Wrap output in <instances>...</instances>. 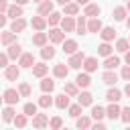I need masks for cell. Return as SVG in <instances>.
<instances>
[{"label": "cell", "mask_w": 130, "mask_h": 130, "mask_svg": "<svg viewBox=\"0 0 130 130\" xmlns=\"http://www.w3.org/2000/svg\"><path fill=\"white\" fill-rule=\"evenodd\" d=\"M83 59H85V53H83V51H75V53H71V55H69L67 65H69L71 69H81Z\"/></svg>", "instance_id": "6da1fadb"}, {"label": "cell", "mask_w": 130, "mask_h": 130, "mask_svg": "<svg viewBox=\"0 0 130 130\" xmlns=\"http://www.w3.org/2000/svg\"><path fill=\"white\" fill-rule=\"evenodd\" d=\"M2 100H4V104H8V106H14V104H18V100H20V93H18V89H14V87H8V89H4V93H2Z\"/></svg>", "instance_id": "7a4b0ae2"}, {"label": "cell", "mask_w": 130, "mask_h": 130, "mask_svg": "<svg viewBox=\"0 0 130 130\" xmlns=\"http://www.w3.org/2000/svg\"><path fill=\"white\" fill-rule=\"evenodd\" d=\"M35 65V55L32 53H20V57H18V67L20 69H30Z\"/></svg>", "instance_id": "3957f363"}, {"label": "cell", "mask_w": 130, "mask_h": 130, "mask_svg": "<svg viewBox=\"0 0 130 130\" xmlns=\"http://www.w3.org/2000/svg\"><path fill=\"white\" fill-rule=\"evenodd\" d=\"M47 37H49V41H51V43H55V45L65 41V32H63L61 28H57V26H51V28H49V32H47Z\"/></svg>", "instance_id": "277c9868"}, {"label": "cell", "mask_w": 130, "mask_h": 130, "mask_svg": "<svg viewBox=\"0 0 130 130\" xmlns=\"http://www.w3.org/2000/svg\"><path fill=\"white\" fill-rule=\"evenodd\" d=\"M4 77H6L8 81H16V79L20 77V67H18V65H6V67H4Z\"/></svg>", "instance_id": "5b68a950"}, {"label": "cell", "mask_w": 130, "mask_h": 130, "mask_svg": "<svg viewBox=\"0 0 130 130\" xmlns=\"http://www.w3.org/2000/svg\"><path fill=\"white\" fill-rule=\"evenodd\" d=\"M59 24H61V30L63 32H73L75 30V18L73 16H67V14H65V18L61 16V22Z\"/></svg>", "instance_id": "8992f818"}, {"label": "cell", "mask_w": 130, "mask_h": 130, "mask_svg": "<svg viewBox=\"0 0 130 130\" xmlns=\"http://www.w3.org/2000/svg\"><path fill=\"white\" fill-rule=\"evenodd\" d=\"M98 35L102 37V41H108V43H112V41L116 39V28H114V26H102V30H100Z\"/></svg>", "instance_id": "52a82bcc"}, {"label": "cell", "mask_w": 130, "mask_h": 130, "mask_svg": "<svg viewBox=\"0 0 130 130\" xmlns=\"http://www.w3.org/2000/svg\"><path fill=\"white\" fill-rule=\"evenodd\" d=\"M20 53H22V45L20 43H10L8 45V51H6V55H8V59H18L20 57Z\"/></svg>", "instance_id": "ba28073f"}, {"label": "cell", "mask_w": 130, "mask_h": 130, "mask_svg": "<svg viewBox=\"0 0 130 130\" xmlns=\"http://www.w3.org/2000/svg\"><path fill=\"white\" fill-rule=\"evenodd\" d=\"M30 69H32V75H35V77H39V79H41V77H45V75L49 73V65H47L45 61H43V63H35Z\"/></svg>", "instance_id": "9c48e42d"}, {"label": "cell", "mask_w": 130, "mask_h": 130, "mask_svg": "<svg viewBox=\"0 0 130 130\" xmlns=\"http://www.w3.org/2000/svg\"><path fill=\"white\" fill-rule=\"evenodd\" d=\"M53 75H55L57 79H65V77L69 75V65H65V63H57V65L53 67Z\"/></svg>", "instance_id": "30bf717a"}, {"label": "cell", "mask_w": 130, "mask_h": 130, "mask_svg": "<svg viewBox=\"0 0 130 130\" xmlns=\"http://www.w3.org/2000/svg\"><path fill=\"white\" fill-rule=\"evenodd\" d=\"M102 81H104L106 85H116V81H118V73H116L114 69H106V71L102 73Z\"/></svg>", "instance_id": "8fae6325"}, {"label": "cell", "mask_w": 130, "mask_h": 130, "mask_svg": "<svg viewBox=\"0 0 130 130\" xmlns=\"http://www.w3.org/2000/svg\"><path fill=\"white\" fill-rule=\"evenodd\" d=\"M53 104H55V106H57L59 110H67L71 102H69V95H67V93L63 91V93H59V95H55V100H53Z\"/></svg>", "instance_id": "7c38bea8"}, {"label": "cell", "mask_w": 130, "mask_h": 130, "mask_svg": "<svg viewBox=\"0 0 130 130\" xmlns=\"http://www.w3.org/2000/svg\"><path fill=\"white\" fill-rule=\"evenodd\" d=\"M120 106H118V102H110V106L106 108V116L110 118V120H118L120 118Z\"/></svg>", "instance_id": "4fadbf2b"}, {"label": "cell", "mask_w": 130, "mask_h": 130, "mask_svg": "<svg viewBox=\"0 0 130 130\" xmlns=\"http://www.w3.org/2000/svg\"><path fill=\"white\" fill-rule=\"evenodd\" d=\"M100 12H102V8H100L98 4H93V2H87V4L83 6V14H85L87 18H91V16H100Z\"/></svg>", "instance_id": "5bb4252c"}, {"label": "cell", "mask_w": 130, "mask_h": 130, "mask_svg": "<svg viewBox=\"0 0 130 130\" xmlns=\"http://www.w3.org/2000/svg\"><path fill=\"white\" fill-rule=\"evenodd\" d=\"M24 28H26V20H24L22 16L12 18V22H10V30H12V32H16V35H18V32H22Z\"/></svg>", "instance_id": "9a60e30c"}, {"label": "cell", "mask_w": 130, "mask_h": 130, "mask_svg": "<svg viewBox=\"0 0 130 130\" xmlns=\"http://www.w3.org/2000/svg\"><path fill=\"white\" fill-rule=\"evenodd\" d=\"M102 26H104V24H102V20H100L98 16L87 18V32H95V35H98V32L102 30Z\"/></svg>", "instance_id": "2e32d148"}, {"label": "cell", "mask_w": 130, "mask_h": 130, "mask_svg": "<svg viewBox=\"0 0 130 130\" xmlns=\"http://www.w3.org/2000/svg\"><path fill=\"white\" fill-rule=\"evenodd\" d=\"M89 83H91V77H89V73H87V71H83V73H79V75L75 77V85H77V87H81V89L89 87Z\"/></svg>", "instance_id": "e0dca14e"}, {"label": "cell", "mask_w": 130, "mask_h": 130, "mask_svg": "<svg viewBox=\"0 0 130 130\" xmlns=\"http://www.w3.org/2000/svg\"><path fill=\"white\" fill-rule=\"evenodd\" d=\"M30 26H32L35 30H45V28H47V18H45V16H41V14H37V16H32Z\"/></svg>", "instance_id": "ac0fdd59"}, {"label": "cell", "mask_w": 130, "mask_h": 130, "mask_svg": "<svg viewBox=\"0 0 130 130\" xmlns=\"http://www.w3.org/2000/svg\"><path fill=\"white\" fill-rule=\"evenodd\" d=\"M81 67H83L87 73H93V71H98V57H85Z\"/></svg>", "instance_id": "d6986e66"}, {"label": "cell", "mask_w": 130, "mask_h": 130, "mask_svg": "<svg viewBox=\"0 0 130 130\" xmlns=\"http://www.w3.org/2000/svg\"><path fill=\"white\" fill-rule=\"evenodd\" d=\"M32 126H35V128H45V126H49V116H47V114H35V116H32Z\"/></svg>", "instance_id": "ffe728a7"}, {"label": "cell", "mask_w": 130, "mask_h": 130, "mask_svg": "<svg viewBox=\"0 0 130 130\" xmlns=\"http://www.w3.org/2000/svg\"><path fill=\"white\" fill-rule=\"evenodd\" d=\"M49 12H53V2H51V0H43V2H39L37 14H41V16H47Z\"/></svg>", "instance_id": "44dd1931"}, {"label": "cell", "mask_w": 130, "mask_h": 130, "mask_svg": "<svg viewBox=\"0 0 130 130\" xmlns=\"http://www.w3.org/2000/svg\"><path fill=\"white\" fill-rule=\"evenodd\" d=\"M63 14H67V16H77V14H79V4H77V2H67V4H63Z\"/></svg>", "instance_id": "7402d4cb"}, {"label": "cell", "mask_w": 130, "mask_h": 130, "mask_svg": "<svg viewBox=\"0 0 130 130\" xmlns=\"http://www.w3.org/2000/svg\"><path fill=\"white\" fill-rule=\"evenodd\" d=\"M75 30H77V35H85L87 32V16L83 14V16H77V20H75Z\"/></svg>", "instance_id": "603a6c76"}, {"label": "cell", "mask_w": 130, "mask_h": 130, "mask_svg": "<svg viewBox=\"0 0 130 130\" xmlns=\"http://www.w3.org/2000/svg\"><path fill=\"white\" fill-rule=\"evenodd\" d=\"M77 49H79V45H77L75 39H65V41H63V53L71 55V53H75Z\"/></svg>", "instance_id": "cb8c5ba5"}, {"label": "cell", "mask_w": 130, "mask_h": 130, "mask_svg": "<svg viewBox=\"0 0 130 130\" xmlns=\"http://www.w3.org/2000/svg\"><path fill=\"white\" fill-rule=\"evenodd\" d=\"M77 104H81L83 108H85V106H91V104H93V95H91L89 91H79V93H77Z\"/></svg>", "instance_id": "d4e9b609"}, {"label": "cell", "mask_w": 130, "mask_h": 130, "mask_svg": "<svg viewBox=\"0 0 130 130\" xmlns=\"http://www.w3.org/2000/svg\"><path fill=\"white\" fill-rule=\"evenodd\" d=\"M6 16H10V18H18V16H22V6L20 4H8V10H6Z\"/></svg>", "instance_id": "484cf974"}, {"label": "cell", "mask_w": 130, "mask_h": 130, "mask_svg": "<svg viewBox=\"0 0 130 130\" xmlns=\"http://www.w3.org/2000/svg\"><path fill=\"white\" fill-rule=\"evenodd\" d=\"M112 16H114V20H118V22L126 20V16H128V10H126V6H116V8L112 10Z\"/></svg>", "instance_id": "4316f807"}, {"label": "cell", "mask_w": 130, "mask_h": 130, "mask_svg": "<svg viewBox=\"0 0 130 130\" xmlns=\"http://www.w3.org/2000/svg\"><path fill=\"white\" fill-rule=\"evenodd\" d=\"M47 41H49V37H47V32H43V30H37V32L32 35V45H37V47L47 45Z\"/></svg>", "instance_id": "83f0119b"}, {"label": "cell", "mask_w": 130, "mask_h": 130, "mask_svg": "<svg viewBox=\"0 0 130 130\" xmlns=\"http://www.w3.org/2000/svg\"><path fill=\"white\" fill-rule=\"evenodd\" d=\"M55 47H51V45H43L41 47V57H43V61H51L53 57H55Z\"/></svg>", "instance_id": "f1b7e54d"}, {"label": "cell", "mask_w": 130, "mask_h": 130, "mask_svg": "<svg viewBox=\"0 0 130 130\" xmlns=\"http://www.w3.org/2000/svg\"><path fill=\"white\" fill-rule=\"evenodd\" d=\"M41 89H43V93H51L53 89H55V81L51 79V77H41Z\"/></svg>", "instance_id": "f546056e"}, {"label": "cell", "mask_w": 130, "mask_h": 130, "mask_svg": "<svg viewBox=\"0 0 130 130\" xmlns=\"http://www.w3.org/2000/svg\"><path fill=\"white\" fill-rule=\"evenodd\" d=\"M118 65H120V57H116V55L104 57V67H106V69H116Z\"/></svg>", "instance_id": "4dcf8cb0"}, {"label": "cell", "mask_w": 130, "mask_h": 130, "mask_svg": "<svg viewBox=\"0 0 130 130\" xmlns=\"http://www.w3.org/2000/svg\"><path fill=\"white\" fill-rule=\"evenodd\" d=\"M61 16H63V14H59V12L53 10V12H49L45 18H47V24H49V26H57V24L61 22Z\"/></svg>", "instance_id": "1f68e13d"}, {"label": "cell", "mask_w": 130, "mask_h": 130, "mask_svg": "<svg viewBox=\"0 0 130 130\" xmlns=\"http://www.w3.org/2000/svg\"><path fill=\"white\" fill-rule=\"evenodd\" d=\"M14 41H16V32H12V30H6V32L0 35V43L6 45V47H8L10 43H14Z\"/></svg>", "instance_id": "d6a6232c"}, {"label": "cell", "mask_w": 130, "mask_h": 130, "mask_svg": "<svg viewBox=\"0 0 130 130\" xmlns=\"http://www.w3.org/2000/svg\"><path fill=\"white\" fill-rule=\"evenodd\" d=\"M112 51H114V47H112L108 41H102V45L98 47V55H102V57H108V55H112Z\"/></svg>", "instance_id": "836d02e7"}, {"label": "cell", "mask_w": 130, "mask_h": 130, "mask_svg": "<svg viewBox=\"0 0 130 130\" xmlns=\"http://www.w3.org/2000/svg\"><path fill=\"white\" fill-rule=\"evenodd\" d=\"M106 100H108V102H120V100H122V91L116 89V87H110L108 93H106Z\"/></svg>", "instance_id": "e575fe53"}, {"label": "cell", "mask_w": 130, "mask_h": 130, "mask_svg": "<svg viewBox=\"0 0 130 130\" xmlns=\"http://www.w3.org/2000/svg\"><path fill=\"white\" fill-rule=\"evenodd\" d=\"M12 124H14L16 128H24V126L28 124V116H26L24 112H22V114H16L14 120H12Z\"/></svg>", "instance_id": "d590c367"}, {"label": "cell", "mask_w": 130, "mask_h": 130, "mask_svg": "<svg viewBox=\"0 0 130 130\" xmlns=\"http://www.w3.org/2000/svg\"><path fill=\"white\" fill-rule=\"evenodd\" d=\"M14 116H16V112H14V108L6 104V108L2 110V120H4V122H12V120H14Z\"/></svg>", "instance_id": "8d00e7d4"}, {"label": "cell", "mask_w": 130, "mask_h": 130, "mask_svg": "<svg viewBox=\"0 0 130 130\" xmlns=\"http://www.w3.org/2000/svg\"><path fill=\"white\" fill-rule=\"evenodd\" d=\"M75 126L77 128H91V118L89 116H77L75 118Z\"/></svg>", "instance_id": "74e56055"}, {"label": "cell", "mask_w": 130, "mask_h": 130, "mask_svg": "<svg viewBox=\"0 0 130 130\" xmlns=\"http://www.w3.org/2000/svg\"><path fill=\"white\" fill-rule=\"evenodd\" d=\"M37 106H41V108H45V110H49L51 106H53V98L49 95V93H43L41 98H39V104Z\"/></svg>", "instance_id": "f35d334b"}, {"label": "cell", "mask_w": 130, "mask_h": 130, "mask_svg": "<svg viewBox=\"0 0 130 130\" xmlns=\"http://www.w3.org/2000/svg\"><path fill=\"white\" fill-rule=\"evenodd\" d=\"M30 85L26 83V81H20L18 83V93H20V98H30Z\"/></svg>", "instance_id": "ab89813d"}, {"label": "cell", "mask_w": 130, "mask_h": 130, "mask_svg": "<svg viewBox=\"0 0 130 130\" xmlns=\"http://www.w3.org/2000/svg\"><path fill=\"white\" fill-rule=\"evenodd\" d=\"M63 91H65V93H67L69 98H77V93H79V87H77L75 83H65Z\"/></svg>", "instance_id": "60d3db41"}, {"label": "cell", "mask_w": 130, "mask_h": 130, "mask_svg": "<svg viewBox=\"0 0 130 130\" xmlns=\"http://www.w3.org/2000/svg\"><path fill=\"white\" fill-rule=\"evenodd\" d=\"M91 118H93V120H104V118H106V110H104L102 106H93V108H91Z\"/></svg>", "instance_id": "b9f144b4"}, {"label": "cell", "mask_w": 130, "mask_h": 130, "mask_svg": "<svg viewBox=\"0 0 130 130\" xmlns=\"http://www.w3.org/2000/svg\"><path fill=\"white\" fill-rule=\"evenodd\" d=\"M128 49H130L128 39H118V41H116V51H118V53H126Z\"/></svg>", "instance_id": "7bdbcfd3"}, {"label": "cell", "mask_w": 130, "mask_h": 130, "mask_svg": "<svg viewBox=\"0 0 130 130\" xmlns=\"http://www.w3.org/2000/svg\"><path fill=\"white\" fill-rule=\"evenodd\" d=\"M69 116L71 118H77V116H81V110H83V106L81 104H69Z\"/></svg>", "instance_id": "ee69618b"}, {"label": "cell", "mask_w": 130, "mask_h": 130, "mask_svg": "<svg viewBox=\"0 0 130 130\" xmlns=\"http://www.w3.org/2000/svg\"><path fill=\"white\" fill-rule=\"evenodd\" d=\"M22 112H24L26 116H35V114H37V104H32V102H26V104L22 106Z\"/></svg>", "instance_id": "f6af8a7d"}, {"label": "cell", "mask_w": 130, "mask_h": 130, "mask_svg": "<svg viewBox=\"0 0 130 130\" xmlns=\"http://www.w3.org/2000/svg\"><path fill=\"white\" fill-rule=\"evenodd\" d=\"M63 126V118L61 116H53L51 120H49V128H53V130H59Z\"/></svg>", "instance_id": "bcb514c9"}, {"label": "cell", "mask_w": 130, "mask_h": 130, "mask_svg": "<svg viewBox=\"0 0 130 130\" xmlns=\"http://www.w3.org/2000/svg\"><path fill=\"white\" fill-rule=\"evenodd\" d=\"M120 120H122V122H126V124H130V106L120 110Z\"/></svg>", "instance_id": "7dc6e473"}, {"label": "cell", "mask_w": 130, "mask_h": 130, "mask_svg": "<svg viewBox=\"0 0 130 130\" xmlns=\"http://www.w3.org/2000/svg\"><path fill=\"white\" fill-rule=\"evenodd\" d=\"M120 77H122V79H126V81H130V65H124V67H122Z\"/></svg>", "instance_id": "c3c4849f"}, {"label": "cell", "mask_w": 130, "mask_h": 130, "mask_svg": "<svg viewBox=\"0 0 130 130\" xmlns=\"http://www.w3.org/2000/svg\"><path fill=\"white\" fill-rule=\"evenodd\" d=\"M6 65H8V55H6V53H0V67L4 69Z\"/></svg>", "instance_id": "681fc988"}, {"label": "cell", "mask_w": 130, "mask_h": 130, "mask_svg": "<svg viewBox=\"0 0 130 130\" xmlns=\"http://www.w3.org/2000/svg\"><path fill=\"white\" fill-rule=\"evenodd\" d=\"M6 24H8V16H6L4 12H0V28H4Z\"/></svg>", "instance_id": "f907efd6"}, {"label": "cell", "mask_w": 130, "mask_h": 130, "mask_svg": "<svg viewBox=\"0 0 130 130\" xmlns=\"http://www.w3.org/2000/svg\"><path fill=\"white\" fill-rule=\"evenodd\" d=\"M91 126H93V128H95V130H104V128H106V124H104V122H102V120H95V124H93V122H91Z\"/></svg>", "instance_id": "816d5d0a"}, {"label": "cell", "mask_w": 130, "mask_h": 130, "mask_svg": "<svg viewBox=\"0 0 130 130\" xmlns=\"http://www.w3.org/2000/svg\"><path fill=\"white\" fill-rule=\"evenodd\" d=\"M6 10H8V2H6V0H0V12L6 14Z\"/></svg>", "instance_id": "f5cc1de1"}, {"label": "cell", "mask_w": 130, "mask_h": 130, "mask_svg": "<svg viewBox=\"0 0 130 130\" xmlns=\"http://www.w3.org/2000/svg\"><path fill=\"white\" fill-rule=\"evenodd\" d=\"M124 61H126V65H130V49L124 53Z\"/></svg>", "instance_id": "db71d44e"}, {"label": "cell", "mask_w": 130, "mask_h": 130, "mask_svg": "<svg viewBox=\"0 0 130 130\" xmlns=\"http://www.w3.org/2000/svg\"><path fill=\"white\" fill-rule=\"evenodd\" d=\"M124 93H126V95H128V98H130V81H128V83H126V87H124Z\"/></svg>", "instance_id": "11a10c76"}, {"label": "cell", "mask_w": 130, "mask_h": 130, "mask_svg": "<svg viewBox=\"0 0 130 130\" xmlns=\"http://www.w3.org/2000/svg\"><path fill=\"white\" fill-rule=\"evenodd\" d=\"M73 2H77V4H79V6H85V4H87V2H89V0H73Z\"/></svg>", "instance_id": "9f6ffc18"}, {"label": "cell", "mask_w": 130, "mask_h": 130, "mask_svg": "<svg viewBox=\"0 0 130 130\" xmlns=\"http://www.w3.org/2000/svg\"><path fill=\"white\" fill-rule=\"evenodd\" d=\"M14 2H16V4H20V6H24V4H28L30 0H14Z\"/></svg>", "instance_id": "6f0895ef"}, {"label": "cell", "mask_w": 130, "mask_h": 130, "mask_svg": "<svg viewBox=\"0 0 130 130\" xmlns=\"http://www.w3.org/2000/svg\"><path fill=\"white\" fill-rule=\"evenodd\" d=\"M55 2H57V4H61V6H63V4H67V2H71V0H55Z\"/></svg>", "instance_id": "680465c9"}, {"label": "cell", "mask_w": 130, "mask_h": 130, "mask_svg": "<svg viewBox=\"0 0 130 130\" xmlns=\"http://www.w3.org/2000/svg\"><path fill=\"white\" fill-rule=\"evenodd\" d=\"M126 26H128V30H130V16H126Z\"/></svg>", "instance_id": "91938a15"}, {"label": "cell", "mask_w": 130, "mask_h": 130, "mask_svg": "<svg viewBox=\"0 0 130 130\" xmlns=\"http://www.w3.org/2000/svg\"><path fill=\"white\" fill-rule=\"evenodd\" d=\"M126 10L130 12V0H126Z\"/></svg>", "instance_id": "94428289"}, {"label": "cell", "mask_w": 130, "mask_h": 130, "mask_svg": "<svg viewBox=\"0 0 130 130\" xmlns=\"http://www.w3.org/2000/svg\"><path fill=\"white\" fill-rule=\"evenodd\" d=\"M0 104H4V100H2V95H0Z\"/></svg>", "instance_id": "6125c7cd"}, {"label": "cell", "mask_w": 130, "mask_h": 130, "mask_svg": "<svg viewBox=\"0 0 130 130\" xmlns=\"http://www.w3.org/2000/svg\"><path fill=\"white\" fill-rule=\"evenodd\" d=\"M32 2H37V4H39V2H43V0H32Z\"/></svg>", "instance_id": "be15d7a7"}, {"label": "cell", "mask_w": 130, "mask_h": 130, "mask_svg": "<svg viewBox=\"0 0 130 130\" xmlns=\"http://www.w3.org/2000/svg\"><path fill=\"white\" fill-rule=\"evenodd\" d=\"M128 43H130V39H128Z\"/></svg>", "instance_id": "e7e4bbea"}]
</instances>
